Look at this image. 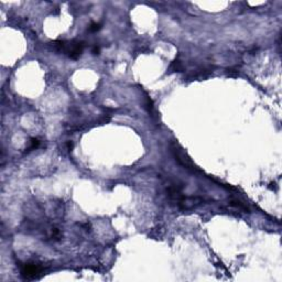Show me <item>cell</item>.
Wrapping results in <instances>:
<instances>
[{
	"label": "cell",
	"mask_w": 282,
	"mask_h": 282,
	"mask_svg": "<svg viewBox=\"0 0 282 282\" xmlns=\"http://www.w3.org/2000/svg\"><path fill=\"white\" fill-rule=\"evenodd\" d=\"M91 52H93V54H95V55H98V54H99V47H98V46H94V47H93V51H91Z\"/></svg>",
	"instance_id": "ba28073f"
},
{
	"label": "cell",
	"mask_w": 282,
	"mask_h": 282,
	"mask_svg": "<svg viewBox=\"0 0 282 282\" xmlns=\"http://www.w3.org/2000/svg\"><path fill=\"white\" fill-rule=\"evenodd\" d=\"M73 147H74L73 141H68V142H67V150H68V151H72V150H73Z\"/></svg>",
	"instance_id": "52a82bcc"
},
{
	"label": "cell",
	"mask_w": 282,
	"mask_h": 282,
	"mask_svg": "<svg viewBox=\"0 0 282 282\" xmlns=\"http://www.w3.org/2000/svg\"><path fill=\"white\" fill-rule=\"evenodd\" d=\"M171 150H172V152H173V156H174V158H175V160L179 162L182 166H184L185 169L190 170V171L193 172V173L201 172V170H198L196 166L193 164V162L187 158L186 154H184V152L181 151V149L176 146L175 143H173V144L171 146Z\"/></svg>",
	"instance_id": "7a4b0ae2"
},
{
	"label": "cell",
	"mask_w": 282,
	"mask_h": 282,
	"mask_svg": "<svg viewBox=\"0 0 282 282\" xmlns=\"http://www.w3.org/2000/svg\"><path fill=\"white\" fill-rule=\"evenodd\" d=\"M101 29V23H95V22H93V23L88 27V31H89V32H97V31H99Z\"/></svg>",
	"instance_id": "5b68a950"
},
{
	"label": "cell",
	"mask_w": 282,
	"mask_h": 282,
	"mask_svg": "<svg viewBox=\"0 0 282 282\" xmlns=\"http://www.w3.org/2000/svg\"><path fill=\"white\" fill-rule=\"evenodd\" d=\"M40 143L41 142L38 138H32V139L30 140V146H29V148H28V151H31V150H34V149H36V148H39Z\"/></svg>",
	"instance_id": "277c9868"
},
{
	"label": "cell",
	"mask_w": 282,
	"mask_h": 282,
	"mask_svg": "<svg viewBox=\"0 0 282 282\" xmlns=\"http://www.w3.org/2000/svg\"><path fill=\"white\" fill-rule=\"evenodd\" d=\"M172 66L174 67V70H181L182 68H183V66H182L181 62L180 61H174L173 62V64H172Z\"/></svg>",
	"instance_id": "8992f818"
},
{
	"label": "cell",
	"mask_w": 282,
	"mask_h": 282,
	"mask_svg": "<svg viewBox=\"0 0 282 282\" xmlns=\"http://www.w3.org/2000/svg\"><path fill=\"white\" fill-rule=\"evenodd\" d=\"M56 50L63 52L64 54L73 59V60H77L80 56L82 55L83 51H84V42H77V41H56L55 42Z\"/></svg>",
	"instance_id": "6da1fadb"
},
{
	"label": "cell",
	"mask_w": 282,
	"mask_h": 282,
	"mask_svg": "<svg viewBox=\"0 0 282 282\" xmlns=\"http://www.w3.org/2000/svg\"><path fill=\"white\" fill-rule=\"evenodd\" d=\"M42 272V267L38 263H24L21 267V276L25 279H34Z\"/></svg>",
	"instance_id": "3957f363"
}]
</instances>
